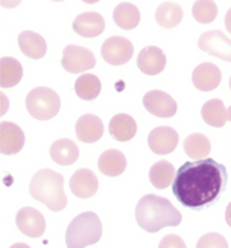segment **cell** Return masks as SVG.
<instances>
[{
	"instance_id": "f546056e",
	"label": "cell",
	"mask_w": 231,
	"mask_h": 248,
	"mask_svg": "<svg viewBox=\"0 0 231 248\" xmlns=\"http://www.w3.org/2000/svg\"><path fill=\"white\" fill-rule=\"evenodd\" d=\"M196 248H228V242L222 234L207 233L201 236L196 244Z\"/></svg>"
},
{
	"instance_id": "ba28073f",
	"label": "cell",
	"mask_w": 231,
	"mask_h": 248,
	"mask_svg": "<svg viewBox=\"0 0 231 248\" xmlns=\"http://www.w3.org/2000/svg\"><path fill=\"white\" fill-rule=\"evenodd\" d=\"M198 47L208 55L231 62V38H228L222 31L204 32L198 40Z\"/></svg>"
},
{
	"instance_id": "484cf974",
	"label": "cell",
	"mask_w": 231,
	"mask_h": 248,
	"mask_svg": "<svg viewBox=\"0 0 231 248\" xmlns=\"http://www.w3.org/2000/svg\"><path fill=\"white\" fill-rule=\"evenodd\" d=\"M183 17H184L183 8L175 2H164V3L158 5V8L155 11L157 23L164 29L177 28L181 23Z\"/></svg>"
},
{
	"instance_id": "d6986e66",
	"label": "cell",
	"mask_w": 231,
	"mask_h": 248,
	"mask_svg": "<svg viewBox=\"0 0 231 248\" xmlns=\"http://www.w3.org/2000/svg\"><path fill=\"white\" fill-rule=\"evenodd\" d=\"M108 131L117 142H128V140L134 139L137 133V122L134 121L133 116L119 113L109 119Z\"/></svg>"
},
{
	"instance_id": "8992f818",
	"label": "cell",
	"mask_w": 231,
	"mask_h": 248,
	"mask_svg": "<svg viewBox=\"0 0 231 248\" xmlns=\"http://www.w3.org/2000/svg\"><path fill=\"white\" fill-rule=\"evenodd\" d=\"M61 64L65 72L82 73L96 66V58L90 49L78 45H69L64 47Z\"/></svg>"
},
{
	"instance_id": "7402d4cb",
	"label": "cell",
	"mask_w": 231,
	"mask_h": 248,
	"mask_svg": "<svg viewBox=\"0 0 231 248\" xmlns=\"http://www.w3.org/2000/svg\"><path fill=\"white\" fill-rule=\"evenodd\" d=\"M99 170L107 177H119L126 169V157L119 149H107L97 160Z\"/></svg>"
},
{
	"instance_id": "4fadbf2b",
	"label": "cell",
	"mask_w": 231,
	"mask_h": 248,
	"mask_svg": "<svg viewBox=\"0 0 231 248\" xmlns=\"http://www.w3.org/2000/svg\"><path fill=\"white\" fill-rule=\"evenodd\" d=\"M222 81V72L213 62H201L192 73L193 85L201 92H212L219 87Z\"/></svg>"
},
{
	"instance_id": "4dcf8cb0",
	"label": "cell",
	"mask_w": 231,
	"mask_h": 248,
	"mask_svg": "<svg viewBox=\"0 0 231 248\" xmlns=\"http://www.w3.org/2000/svg\"><path fill=\"white\" fill-rule=\"evenodd\" d=\"M158 248H187L185 242L178 234H168L160 241Z\"/></svg>"
},
{
	"instance_id": "83f0119b",
	"label": "cell",
	"mask_w": 231,
	"mask_h": 248,
	"mask_svg": "<svg viewBox=\"0 0 231 248\" xmlns=\"http://www.w3.org/2000/svg\"><path fill=\"white\" fill-rule=\"evenodd\" d=\"M102 84L96 75L93 73H84L75 81V93L78 98L84 101H93L101 93Z\"/></svg>"
},
{
	"instance_id": "7a4b0ae2",
	"label": "cell",
	"mask_w": 231,
	"mask_h": 248,
	"mask_svg": "<svg viewBox=\"0 0 231 248\" xmlns=\"http://www.w3.org/2000/svg\"><path fill=\"white\" fill-rule=\"evenodd\" d=\"M137 224L148 233H157L164 227H177L181 224V213L164 197L148 195L141 197L136 207Z\"/></svg>"
},
{
	"instance_id": "1f68e13d",
	"label": "cell",
	"mask_w": 231,
	"mask_h": 248,
	"mask_svg": "<svg viewBox=\"0 0 231 248\" xmlns=\"http://www.w3.org/2000/svg\"><path fill=\"white\" fill-rule=\"evenodd\" d=\"M225 28L231 34V8L227 11V14H225Z\"/></svg>"
},
{
	"instance_id": "ac0fdd59",
	"label": "cell",
	"mask_w": 231,
	"mask_h": 248,
	"mask_svg": "<svg viewBox=\"0 0 231 248\" xmlns=\"http://www.w3.org/2000/svg\"><path fill=\"white\" fill-rule=\"evenodd\" d=\"M201 116L208 126L222 128L228 121H231V107L227 108L225 104L221 99L215 98V99L207 101L202 105Z\"/></svg>"
},
{
	"instance_id": "ffe728a7",
	"label": "cell",
	"mask_w": 231,
	"mask_h": 248,
	"mask_svg": "<svg viewBox=\"0 0 231 248\" xmlns=\"http://www.w3.org/2000/svg\"><path fill=\"white\" fill-rule=\"evenodd\" d=\"M50 158L57 165L70 166L79 158V148L70 139H58L50 146Z\"/></svg>"
},
{
	"instance_id": "4316f807",
	"label": "cell",
	"mask_w": 231,
	"mask_h": 248,
	"mask_svg": "<svg viewBox=\"0 0 231 248\" xmlns=\"http://www.w3.org/2000/svg\"><path fill=\"white\" fill-rule=\"evenodd\" d=\"M113 18H114V23L119 28H122L125 31H131L140 23V11L134 3L122 2L114 8Z\"/></svg>"
},
{
	"instance_id": "44dd1931",
	"label": "cell",
	"mask_w": 231,
	"mask_h": 248,
	"mask_svg": "<svg viewBox=\"0 0 231 248\" xmlns=\"http://www.w3.org/2000/svg\"><path fill=\"white\" fill-rule=\"evenodd\" d=\"M18 47L23 55L32 60H41L47 52L46 40L32 31H23L18 35Z\"/></svg>"
},
{
	"instance_id": "9c48e42d",
	"label": "cell",
	"mask_w": 231,
	"mask_h": 248,
	"mask_svg": "<svg viewBox=\"0 0 231 248\" xmlns=\"http://www.w3.org/2000/svg\"><path fill=\"white\" fill-rule=\"evenodd\" d=\"M180 136L172 126H157L148 136V145L154 154L168 155L178 146Z\"/></svg>"
},
{
	"instance_id": "52a82bcc",
	"label": "cell",
	"mask_w": 231,
	"mask_h": 248,
	"mask_svg": "<svg viewBox=\"0 0 231 248\" xmlns=\"http://www.w3.org/2000/svg\"><path fill=\"white\" fill-rule=\"evenodd\" d=\"M102 58L109 64V66H122L126 64L134 53V46L128 38L114 35L108 37L101 47Z\"/></svg>"
},
{
	"instance_id": "e0dca14e",
	"label": "cell",
	"mask_w": 231,
	"mask_h": 248,
	"mask_svg": "<svg viewBox=\"0 0 231 248\" xmlns=\"http://www.w3.org/2000/svg\"><path fill=\"white\" fill-rule=\"evenodd\" d=\"M76 136L84 143H94L102 139L104 124L96 114H84L76 122Z\"/></svg>"
},
{
	"instance_id": "277c9868",
	"label": "cell",
	"mask_w": 231,
	"mask_h": 248,
	"mask_svg": "<svg viewBox=\"0 0 231 248\" xmlns=\"http://www.w3.org/2000/svg\"><path fill=\"white\" fill-rule=\"evenodd\" d=\"M102 238V222L94 212H84L75 217L65 232L67 248H85Z\"/></svg>"
},
{
	"instance_id": "9a60e30c",
	"label": "cell",
	"mask_w": 231,
	"mask_h": 248,
	"mask_svg": "<svg viewBox=\"0 0 231 248\" xmlns=\"http://www.w3.org/2000/svg\"><path fill=\"white\" fill-rule=\"evenodd\" d=\"M73 31L84 38H94L105 31V20L99 13H82L73 20Z\"/></svg>"
},
{
	"instance_id": "603a6c76",
	"label": "cell",
	"mask_w": 231,
	"mask_h": 248,
	"mask_svg": "<svg viewBox=\"0 0 231 248\" xmlns=\"http://www.w3.org/2000/svg\"><path fill=\"white\" fill-rule=\"evenodd\" d=\"M21 78H23V66L18 60L11 57L0 58V87H14L21 81Z\"/></svg>"
},
{
	"instance_id": "3957f363",
	"label": "cell",
	"mask_w": 231,
	"mask_h": 248,
	"mask_svg": "<svg viewBox=\"0 0 231 248\" xmlns=\"http://www.w3.org/2000/svg\"><path fill=\"white\" fill-rule=\"evenodd\" d=\"M29 193L52 212H61L67 206L64 177L52 169H40L29 183Z\"/></svg>"
},
{
	"instance_id": "6da1fadb",
	"label": "cell",
	"mask_w": 231,
	"mask_h": 248,
	"mask_svg": "<svg viewBox=\"0 0 231 248\" xmlns=\"http://www.w3.org/2000/svg\"><path fill=\"white\" fill-rule=\"evenodd\" d=\"M228 183L227 168L213 158L185 161L177 170L172 192L184 207H210L225 192Z\"/></svg>"
},
{
	"instance_id": "cb8c5ba5",
	"label": "cell",
	"mask_w": 231,
	"mask_h": 248,
	"mask_svg": "<svg viewBox=\"0 0 231 248\" xmlns=\"http://www.w3.org/2000/svg\"><path fill=\"white\" fill-rule=\"evenodd\" d=\"M175 166L166 160H161L154 163L149 169V181L154 187L157 189H166L172 186V183L175 180Z\"/></svg>"
},
{
	"instance_id": "f1b7e54d",
	"label": "cell",
	"mask_w": 231,
	"mask_h": 248,
	"mask_svg": "<svg viewBox=\"0 0 231 248\" xmlns=\"http://www.w3.org/2000/svg\"><path fill=\"white\" fill-rule=\"evenodd\" d=\"M192 16L198 23H212L217 16V5L212 0H198L192 5Z\"/></svg>"
},
{
	"instance_id": "7c38bea8",
	"label": "cell",
	"mask_w": 231,
	"mask_h": 248,
	"mask_svg": "<svg viewBox=\"0 0 231 248\" xmlns=\"http://www.w3.org/2000/svg\"><path fill=\"white\" fill-rule=\"evenodd\" d=\"M26 137L23 129L13 122H0V153L13 155L20 153L25 146Z\"/></svg>"
},
{
	"instance_id": "2e32d148",
	"label": "cell",
	"mask_w": 231,
	"mask_h": 248,
	"mask_svg": "<svg viewBox=\"0 0 231 248\" xmlns=\"http://www.w3.org/2000/svg\"><path fill=\"white\" fill-rule=\"evenodd\" d=\"M70 190L78 198H92L99 189V181L90 169H78L70 178Z\"/></svg>"
},
{
	"instance_id": "30bf717a",
	"label": "cell",
	"mask_w": 231,
	"mask_h": 248,
	"mask_svg": "<svg viewBox=\"0 0 231 248\" xmlns=\"http://www.w3.org/2000/svg\"><path fill=\"white\" fill-rule=\"evenodd\" d=\"M143 105L145 108L157 117H172L177 114L178 105L175 99L166 92L151 90L143 96Z\"/></svg>"
},
{
	"instance_id": "d6a6232c",
	"label": "cell",
	"mask_w": 231,
	"mask_h": 248,
	"mask_svg": "<svg viewBox=\"0 0 231 248\" xmlns=\"http://www.w3.org/2000/svg\"><path fill=\"white\" fill-rule=\"evenodd\" d=\"M225 221H227V224L231 227V202L227 206V210H225Z\"/></svg>"
},
{
	"instance_id": "5b68a950",
	"label": "cell",
	"mask_w": 231,
	"mask_h": 248,
	"mask_svg": "<svg viewBox=\"0 0 231 248\" xmlns=\"http://www.w3.org/2000/svg\"><path fill=\"white\" fill-rule=\"evenodd\" d=\"M61 99L58 93L49 87H35L26 96V110L38 121H49L60 111Z\"/></svg>"
},
{
	"instance_id": "8fae6325",
	"label": "cell",
	"mask_w": 231,
	"mask_h": 248,
	"mask_svg": "<svg viewBox=\"0 0 231 248\" xmlns=\"http://www.w3.org/2000/svg\"><path fill=\"white\" fill-rule=\"evenodd\" d=\"M15 224L18 230L28 238H40L46 230V219L43 213L34 207H23L17 212Z\"/></svg>"
},
{
	"instance_id": "d4e9b609",
	"label": "cell",
	"mask_w": 231,
	"mask_h": 248,
	"mask_svg": "<svg viewBox=\"0 0 231 248\" xmlns=\"http://www.w3.org/2000/svg\"><path fill=\"white\" fill-rule=\"evenodd\" d=\"M183 146H184L185 155L192 158L193 161L207 158L208 153L212 151L210 140H208L207 136H204L201 133H193L190 136H187Z\"/></svg>"
},
{
	"instance_id": "836d02e7",
	"label": "cell",
	"mask_w": 231,
	"mask_h": 248,
	"mask_svg": "<svg viewBox=\"0 0 231 248\" xmlns=\"http://www.w3.org/2000/svg\"><path fill=\"white\" fill-rule=\"evenodd\" d=\"M9 248H31L28 244H23V242H17V244H13Z\"/></svg>"
},
{
	"instance_id": "5bb4252c",
	"label": "cell",
	"mask_w": 231,
	"mask_h": 248,
	"mask_svg": "<svg viewBox=\"0 0 231 248\" xmlns=\"http://www.w3.org/2000/svg\"><path fill=\"white\" fill-rule=\"evenodd\" d=\"M166 55L157 46H146L143 47L137 57V66L145 75H158L166 67Z\"/></svg>"
},
{
	"instance_id": "e575fe53",
	"label": "cell",
	"mask_w": 231,
	"mask_h": 248,
	"mask_svg": "<svg viewBox=\"0 0 231 248\" xmlns=\"http://www.w3.org/2000/svg\"><path fill=\"white\" fill-rule=\"evenodd\" d=\"M228 84H230V90H231V77H230V81H228Z\"/></svg>"
}]
</instances>
